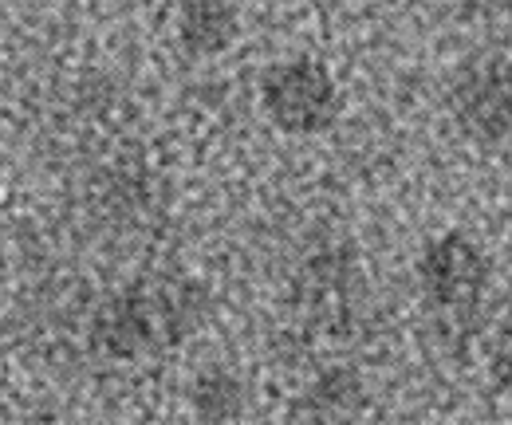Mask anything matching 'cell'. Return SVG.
I'll use <instances>...</instances> for the list:
<instances>
[{
  "label": "cell",
  "instance_id": "7a4b0ae2",
  "mask_svg": "<svg viewBox=\"0 0 512 425\" xmlns=\"http://www.w3.org/2000/svg\"><path fill=\"white\" fill-rule=\"evenodd\" d=\"M260 107L284 134H327L343 115V91L320 60H280L260 75Z\"/></svg>",
  "mask_w": 512,
  "mask_h": 425
},
{
  "label": "cell",
  "instance_id": "52a82bcc",
  "mask_svg": "<svg viewBox=\"0 0 512 425\" xmlns=\"http://www.w3.org/2000/svg\"><path fill=\"white\" fill-rule=\"evenodd\" d=\"M190 410L201 425H233L249 410V386L229 366H205L190 382Z\"/></svg>",
  "mask_w": 512,
  "mask_h": 425
},
{
  "label": "cell",
  "instance_id": "5b68a950",
  "mask_svg": "<svg viewBox=\"0 0 512 425\" xmlns=\"http://www.w3.org/2000/svg\"><path fill=\"white\" fill-rule=\"evenodd\" d=\"M367 406L363 378L351 366H331L308 386L300 398V422L304 425H355Z\"/></svg>",
  "mask_w": 512,
  "mask_h": 425
},
{
  "label": "cell",
  "instance_id": "277c9868",
  "mask_svg": "<svg viewBox=\"0 0 512 425\" xmlns=\"http://www.w3.org/2000/svg\"><path fill=\"white\" fill-rule=\"evenodd\" d=\"M453 115L461 130L485 146H501L509 138V60L485 56L469 63L453 83Z\"/></svg>",
  "mask_w": 512,
  "mask_h": 425
},
{
  "label": "cell",
  "instance_id": "8992f818",
  "mask_svg": "<svg viewBox=\"0 0 512 425\" xmlns=\"http://www.w3.org/2000/svg\"><path fill=\"white\" fill-rule=\"evenodd\" d=\"M241 32V8L221 0H190L178 12V40L190 56H217Z\"/></svg>",
  "mask_w": 512,
  "mask_h": 425
},
{
  "label": "cell",
  "instance_id": "3957f363",
  "mask_svg": "<svg viewBox=\"0 0 512 425\" xmlns=\"http://www.w3.org/2000/svg\"><path fill=\"white\" fill-rule=\"evenodd\" d=\"M418 276L434 307H442L449 315H473V307L481 304L489 288V256L473 237L453 229L426 244L418 260Z\"/></svg>",
  "mask_w": 512,
  "mask_h": 425
},
{
  "label": "cell",
  "instance_id": "6da1fadb",
  "mask_svg": "<svg viewBox=\"0 0 512 425\" xmlns=\"http://www.w3.org/2000/svg\"><path fill=\"white\" fill-rule=\"evenodd\" d=\"M205 292L197 284H178L170 292H127L95 311L91 351L111 363H134L146 351L186 339L205 319Z\"/></svg>",
  "mask_w": 512,
  "mask_h": 425
},
{
  "label": "cell",
  "instance_id": "ba28073f",
  "mask_svg": "<svg viewBox=\"0 0 512 425\" xmlns=\"http://www.w3.org/2000/svg\"><path fill=\"white\" fill-rule=\"evenodd\" d=\"M347 272H351V264H347V260H339L335 252L308 264V296H304V300H308V307H312L316 315H331V319H339V315H343Z\"/></svg>",
  "mask_w": 512,
  "mask_h": 425
}]
</instances>
